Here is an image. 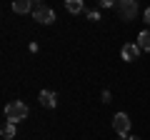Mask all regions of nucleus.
Masks as SVG:
<instances>
[{
    "label": "nucleus",
    "mask_w": 150,
    "mask_h": 140,
    "mask_svg": "<svg viewBox=\"0 0 150 140\" xmlns=\"http://www.w3.org/2000/svg\"><path fill=\"white\" fill-rule=\"evenodd\" d=\"M112 128H115V133L123 135V138H128V130H130V118L125 113H115L112 115Z\"/></svg>",
    "instance_id": "obj_4"
},
{
    "label": "nucleus",
    "mask_w": 150,
    "mask_h": 140,
    "mask_svg": "<svg viewBox=\"0 0 150 140\" xmlns=\"http://www.w3.org/2000/svg\"><path fill=\"white\" fill-rule=\"evenodd\" d=\"M40 105L43 108H55L58 105V95L53 90H40Z\"/></svg>",
    "instance_id": "obj_6"
},
{
    "label": "nucleus",
    "mask_w": 150,
    "mask_h": 140,
    "mask_svg": "<svg viewBox=\"0 0 150 140\" xmlns=\"http://www.w3.org/2000/svg\"><path fill=\"white\" fill-rule=\"evenodd\" d=\"M115 10H118V15L123 20H135V15H138V3L135 0H120V3H115Z\"/></svg>",
    "instance_id": "obj_3"
},
{
    "label": "nucleus",
    "mask_w": 150,
    "mask_h": 140,
    "mask_svg": "<svg viewBox=\"0 0 150 140\" xmlns=\"http://www.w3.org/2000/svg\"><path fill=\"white\" fill-rule=\"evenodd\" d=\"M65 10L73 13V15H78V13L85 10V5H83V0H68V3H65Z\"/></svg>",
    "instance_id": "obj_8"
},
{
    "label": "nucleus",
    "mask_w": 150,
    "mask_h": 140,
    "mask_svg": "<svg viewBox=\"0 0 150 140\" xmlns=\"http://www.w3.org/2000/svg\"><path fill=\"white\" fill-rule=\"evenodd\" d=\"M120 55H123V60L133 63V60H138V58H140V45H138V43H128V45H123Z\"/></svg>",
    "instance_id": "obj_5"
},
{
    "label": "nucleus",
    "mask_w": 150,
    "mask_h": 140,
    "mask_svg": "<svg viewBox=\"0 0 150 140\" xmlns=\"http://www.w3.org/2000/svg\"><path fill=\"white\" fill-rule=\"evenodd\" d=\"M33 18L40 25H50V23H55V10L43 5V3H38V0H33Z\"/></svg>",
    "instance_id": "obj_2"
},
{
    "label": "nucleus",
    "mask_w": 150,
    "mask_h": 140,
    "mask_svg": "<svg viewBox=\"0 0 150 140\" xmlns=\"http://www.w3.org/2000/svg\"><path fill=\"white\" fill-rule=\"evenodd\" d=\"M88 20L98 23V20H100V13H98V10H88Z\"/></svg>",
    "instance_id": "obj_11"
},
{
    "label": "nucleus",
    "mask_w": 150,
    "mask_h": 140,
    "mask_svg": "<svg viewBox=\"0 0 150 140\" xmlns=\"http://www.w3.org/2000/svg\"><path fill=\"white\" fill-rule=\"evenodd\" d=\"M143 18H145V23H150V5L145 8V13H143Z\"/></svg>",
    "instance_id": "obj_13"
},
{
    "label": "nucleus",
    "mask_w": 150,
    "mask_h": 140,
    "mask_svg": "<svg viewBox=\"0 0 150 140\" xmlns=\"http://www.w3.org/2000/svg\"><path fill=\"white\" fill-rule=\"evenodd\" d=\"M138 45H140V50H150V30H143L138 35Z\"/></svg>",
    "instance_id": "obj_10"
},
{
    "label": "nucleus",
    "mask_w": 150,
    "mask_h": 140,
    "mask_svg": "<svg viewBox=\"0 0 150 140\" xmlns=\"http://www.w3.org/2000/svg\"><path fill=\"white\" fill-rule=\"evenodd\" d=\"M125 140H140V138H135V135H130V138H125Z\"/></svg>",
    "instance_id": "obj_14"
},
{
    "label": "nucleus",
    "mask_w": 150,
    "mask_h": 140,
    "mask_svg": "<svg viewBox=\"0 0 150 140\" xmlns=\"http://www.w3.org/2000/svg\"><path fill=\"white\" fill-rule=\"evenodd\" d=\"M28 113H30V110H28V105L23 100H13V103H8L5 105V118H8V123H20V120H25L28 118Z\"/></svg>",
    "instance_id": "obj_1"
},
{
    "label": "nucleus",
    "mask_w": 150,
    "mask_h": 140,
    "mask_svg": "<svg viewBox=\"0 0 150 140\" xmlns=\"http://www.w3.org/2000/svg\"><path fill=\"white\" fill-rule=\"evenodd\" d=\"M15 133H18L15 123H5V125H3V130H0V135H3L5 140H13V138H15Z\"/></svg>",
    "instance_id": "obj_9"
},
{
    "label": "nucleus",
    "mask_w": 150,
    "mask_h": 140,
    "mask_svg": "<svg viewBox=\"0 0 150 140\" xmlns=\"http://www.w3.org/2000/svg\"><path fill=\"white\" fill-rule=\"evenodd\" d=\"M13 10L20 13V15H25V13H33V0H15V3H13Z\"/></svg>",
    "instance_id": "obj_7"
},
{
    "label": "nucleus",
    "mask_w": 150,
    "mask_h": 140,
    "mask_svg": "<svg viewBox=\"0 0 150 140\" xmlns=\"http://www.w3.org/2000/svg\"><path fill=\"white\" fill-rule=\"evenodd\" d=\"M103 103H110V90H103Z\"/></svg>",
    "instance_id": "obj_12"
}]
</instances>
